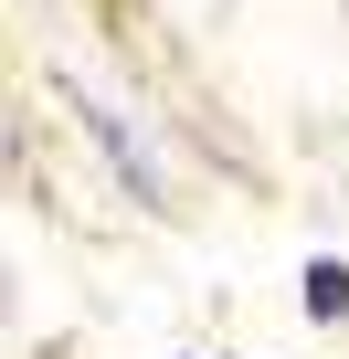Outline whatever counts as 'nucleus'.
<instances>
[{
  "mask_svg": "<svg viewBox=\"0 0 349 359\" xmlns=\"http://www.w3.org/2000/svg\"><path fill=\"white\" fill-rule=\"evenodd\" d=\"M307 306H317V317H349V275H338V264H307Z\"/></svg>",
  "mask_w": 349,
  "mask_h": 359,
  "instance_id": "1",
  "label": "nucleus"
}]
</instances>
